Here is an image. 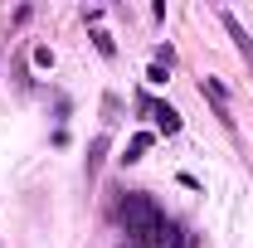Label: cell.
Masks as SVG:
<instances>
[{"label":"cell","instance_id":"7","mask_svg":"<svg viewBox=\"0 0 253 248\" xmlns=\"http://www.w3.org/2000/svg\"><path fill=\"white\" fill-rule=\"evenodd\" d=\"M93 44H97V54H102V59H117V44H112V34H107V30H97Z\"/></svg>","mask_w":253,"mask_h":248},{"label":"cell","instance_id":"10","mask_svg":"<svg viewBox=\"0 0 253 248\" xmlns=\"http://www.w3.org/2000/svg\"><path fill=\"white\" fill-rule=\"evenodd\" d=\"M156 63H161V68H170V63H175V49H170V44H156Z\"/></svg>","mask_w":253,"mask_h":248},{"label":"cell","instance_id":"8","mask_svg":"<svg viewBox=\"0 0 253 248\" xmlns=\"http://www.w3.org/2000/svg\"><path fill=\"white\" fill-rule=\"evenodd\" d=\"M102 112H107V122H117V112H122V102H117V93L102 97Z\"/></svg>","mask_w":253,"mask_h":248},{"label":"cell","instance_id":"3","mask_svg":"<svg viewBox=\"0 0 253 248\" xmlns=\"http://www.w3.org/2000/svg\"><path fill=\"white\" fill-rule=\"evenodd\" d=\"M200 93L210 97V107H214V117H219L224 126H234V117H229V93H224L214 78H205V83H200Z\"/></svg>","mask_w":253,"mask_h":248},{"label":"cell","instance_id":"4","mask_svg":"<svg viewBox=\"0 0 253 248\" xmlns=\"http://www.w3.org/2000/svg\"><path fill=\"white\" fill-rule=\"evenodd\" d=\"M151 117H156L161 136H175V131H180V112H175L170 102H151Z\"/></svg>","mask_w":253,"mask_h":248},{"label":"cell","instance_id":"5","mask_svg":"<svg viewBox=\"0 0 253 248\" xmlns=\"http://www.w3.org/2000/svg\"><path fill=\"white\" fill-rule=\"evenodd\" d=\"M102 156H107V131L88 141V161H83V175H88V185L97 180V170H102Z\"/></svg>","mask_w":253,"mask_h":248},{"label":"cell","instance_id":"11","mask_svg":"<svg viewBox=\"0 0 253 248\" xmlns=\"http://www.w3.org/2000/svg\"><path fill=\"white\" fill-rule=\"evenodd\" d=\"M34 68H54V54H49V49H44V44H39V49H34Z\"/></svg>","mask_w":253,"mask_h":248},{"label":"cell","instance_id":"2","mask_svg":"<svg viewBox=\"0 0 253 248\" xmlns=\"http://www.w3.org/2000/svg\"><path fill=\"white\" fill-rule=\"evenodd\" d=\"M219 25L229 30V39H234V49H239V54H244V59L253 63V39H249V30H244V25H239V20H234L229 10H219Z\"/></svg>","mask_w":253,"mask_h":248},{"label":"cell","instance_id":"1","mask_svg":"<svg viewBox=\"0 0 253 248\" xmlns=\"http://www.w3.org/2000/svg\"><path fill=\"white\" fill-rule=\"evenodd\" d=\"M117 224H122L126 234H151V229H166L170 219H166V209H161L156 200L146 195V190H126L122 200H117Z\"/></svg>","mask_w":253,"mask_h":248},{"label":"cell","instance_id":"9","mask_svg":"<svg viewBox=\"0 0 253 248\" xmlns=\"http://www.w3.org/2000/svg\"><path fill=\"white\" fill-rule=\"evenodd\" d=\"M166 78H170V68H161V63H151V68H146V83H156V88H161Z\"/></svg>","mask_w":253,"mask_h":248},{"label":"cell","instance_id":"6","mask_svg":"<svg viewBox=\"0 0 253 248\" xmlns=\"http://www.w3.org/2000/svg\"><path fill=\"white\" fill-rule=\"evenodd\" d=\"M151 141H156V131H136V136L126 141V151H122V165H136L141 156L151 151Z\"/></svg>","mask_w":253,"mask_h":248}]
</instances>
